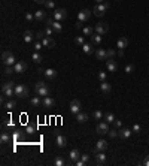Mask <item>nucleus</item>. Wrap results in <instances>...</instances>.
I'll return each instance as SVG.
<instances>
[{
  "instance_id": "obj_1",
  "label": "nucleus",
  "mask_w": 149,
  "mask_h": 166,
  "mask_svg": "<svg viewBox=\"0 0 149 166\" xmlns=\"http://www.w3.org/2000/svg\"><path fill=\"white\" fill-rule=\"evenodd\" d=\"M2 94L3 97L11 99L12 96H15V83L14 81H8L2 85Z\"/></svg>"
},
{
  "instance_id": "obj_2",
  "label": "nucleus",
  "mask_w": 149,
  "mask_h": 166,
  "mask_svg": "<svg viewBox=\"0 0 149 166\" xmlns=\"http://www.w3.org/2000/svg\"><path fill=\"white\" fill-rule=\"evenodd\" d=\"M17 61H18V60L15 58V55H14V52H12L11 49L2 52V63H3L5 66H15Z\"/></svg>"
},
{
  "instance_id": "obj_3",
  "label": "nucleus",
  "mask_w": 149,
  "mask_h": 166,
  "mask_svg": "<svg viewBox=\"0 0 149 166\" xmlns=\"http://www.w3.org/2000/svg\"><path fill=\"white\" fill-rule=\"evenodd\" d=\"M35 91H36V94L42 96V97L49 96V88H48V85L43 83V81H37L36 85H35Z\"/></svg>"
},
{
  "instance_id": "obj_4",
  "label": "nucleus",
  "mask_w": 149,
  "mask_h": 166,
  "mask_svg": "<svg viewBox=\"0 0 149 166\" xmlns=\"http://www.w3.org/2000/svg\"><path fill=\"white\" fill-rule=\"evenodd\" d=\"M15 96L20 99H26L29 96V87L24 84H15Z\"/></svg>"
},
{
  "instance_id": "obj_5",
  "label": "nucleus",
  "mask_w": 149,
  "mask_h": 166,
  "mask_svg": "<svg viewBox=\"0 0 149 166\" xmlns=\"http://www.w3.org/2000/svg\"><path fill=\"white\" fill-rule=\"evenodd\" d=\"M111 8V5L108 3V2H105V3H100V5H97L94 9H93V12H94V15H97V17H103L106 12H108V9Z\"/></svg>"
},
{
  "instance_id": "obj_6",
  "label": "nucleus",
  "mask_w": 149,
  "mask_h": 166,
  "mask_svg": "<svg viewBox=\"0 0 149 166\" xmlns=\"http://www.w3.org/2000/svg\"><path fill=\"white\" fill-rule=\"evenodd\" d=\"M45 24L49 26V27H52L55 33H61L63 32V24H60V21H55L54 18H46Z\"/></svg>"
},
{
  "instance_id": "obj_7",
  "label": "nucleus",
  "mask_w": 149,
  "mask_h": 166,
  "mask_svg": "<svg viewBox=\"0 0 149 166\" xmlns=\"http://www.w3.org/2000/svg\"><path fill=\"white\" fill-rule=\"evenodd\" d=\"M66 18H67V11L64 8H58L54 11V20L55 21H63Z\"/></svg>"
},
{
  "instance_id": "obj_8",
  "label": "nucleus",
  "mask_w": 149,
  "mask_h": 166,
  "mask_svg": "<svg viewBox=\"0 0 149 166\" xmlns=\"http://www.w3.org/2000/svg\"><path fill=\"white\" fill-rule=\"evenodd\" d=\"M91 15H93V12H91L90 9H82V11H79V14H78V21L87 23V21L91 18Z\"/></svg>"
},
{
  "instance_id": "obj_9",
  "label": "nucleus",
  "mask_w": 149,
  "mask_h": 166,
  "mask_svg": "<svg viewBox=\"0 0 149 166\" xmlns=\"http://www.w3.org/2000/svg\"><path fill=\"white\" fill-rule=\"evenodd\" d=\"M108 30H109V24H108V23L100 21V23H97V24L94 26V32L99 33V35H105V33H108Z\"/></svg>"
},
{
  "instance_id": "obj_10",
  "label": "nucleus",
  "mask_w": 149,
  "mask_h": 166,
  "mask_svg": "<svg viewBox=\"0 0 149 166\" xmlns=\"http://www.w3.org/2000/svg\"><path fill=\"white\" fill-rule=\"evenodd\" d=\"M14 70H15V74L23 75V74L27 70V63H26V61H23V60L17 61V63H15V66H14Z\"/></svg>"
},
{
  "instance_id": "obj_11",
  "label": "nucleus",
  "mask_w": 149,
  "mask_h": 166,
  "mask_svg": "<svg viewBox=\"0 0 149 166\" xmlns=\"http://www.w3.org/2000/svg\"><path fill=\"white\" fill-rule=\"evenodd\" d=\"M81 108H82V105H81V100H78V99H73L72 102H70V106H69V109H70V112L72 114H79L81 112Z\"/></svg>"
},
{
  "instance_id": "obj_12",
  "label": "nucleus",
  "mask_w": 149,
  "mask_h": 166,
  "mask_svg": "<svg viewBox=\"0 0 149 166\" xmlns=\"http://www.w3.org/2000/svg\"><path fill=\"white\" fill-rule=\"evenodd\" d=\"M109 123L108 121H100L99 124H97V133L99 135H108L109 133Z\"/></svg>"
},
{
  "instance_id": "obj_13",
  "label": "nucleus",
  "mask_w": 149,
  "mask_h": 166,
  "mask_svg": "<svg viewBox=\"0 0 149 166\" xmlns=\"http://www.w3.org/2000/svg\"><path fill=\"white\" fill-rule=\"evenodd\" d=\"M55 144H57L58 148H64L67 145V138L64 135H61V133H57L55 135Z\"/></svg>"
},
{
  "instance_id": "obj_14",
  "label": "nucleus",
  "mask_w": 149,
  "mask_h": 166,
  "mask_svg": "<svg viewBox=\"0 0 149 166\" xmlns=\"http://www.w3.org/2000/svg\"><path fill=\"white\" fill-rule=\"evenodd\" d=\"M39 72L43 74L45 78H48V80H55L57 78V70H54V69H39Z\"/></svg>"
},
{
  "instance_id": "obj_15",
  "label": "nucleus",
  "mask_w": 149,
  "mask_h": 166,
  "mask_svg": "<svg viewBox=\"0 0 149 166\" xmlns=\"http://www.w3.org/2000/svg\"><path fill=\"white\" fill-rule=\"evenodd\" d=\"M96 57H97V60H108V58H109L108 49H105V48H97V49H96Z\"/></svg>"
},
{
  "instance_id": "obj_16",
  "label": "nucleus",
  "mask_w": 149,
  "mask_h": 166,
  "mask_svg": "<svg viewBox=\"0 0 149 166\" xmlns=\"http://www.w3.org/2000/svg\"><path fill=\"white\" fill-rule=\"evenodd\" d=\"M42 105H43L45 108H54V106H55V100H54L51 96H45V97L42 99Z\"/></svg>"
},
{
  "instance_id": "obj_17",
  "label": "nucleus",
  "mask_w": 149,
  "mask_h": 166,
  "mask_svg": "<svg viewBox=\"0 0 149 166\" xmlns=\"http://www.w3.org/2000/svg\"><path fill=\"white\" fill-rule=\"evenodd\" d=\"M40 42H42L43 48H54V46H55V41H54L51 36H45Z\"/></svg>"
},
{
  "instance_id": "obj_18",
  "label": "nucleus",
  "mask_w": 149,
  "mask_h": 166,
  "mask_svg": "<svg viewBox=\"0 0 149 166\" xmlns=\"http://www.w3.org/2000/svg\"><path fill=\"white\" fill-rule=\"evenodd\" d=\"M128 38H125V36H122V38H119L118 42H116V48L118 49H125V48H128Z\"/></svg>"
},
{
  "instance_id": "obj_19",
  "label": "nucleus",
  "mask_w": 149,
  "mask_h": 166,
  "mask_svg": "<svg viewBox=\"0 0 149 166\" xmlns=\"http://www.w3.org/2000/svg\"><path fill=\"white\" fill-rule=\"evenodd\" d=\"M106 67H108L109 72H116V69H118V63H116V60L108 58V60H106Z\"/></svg>"
},
{
  "instance_id": "obj_20",
  "label": "nucleus",
  "mask_w": 149,
  "mask_h": 166,
  "mask_svg": "<svg viewBox=\"0 0 149 166\" xmlns=\"http://www.w3.org/2000/svg\"><path fill=\"white\" fill-rule=\"evenodd\" d=\"M96 163L97 165H105L106 163V154H105V151H99L96 154Z\"/></svg>"
},
{
  "instance_id": "obj_21",
  "label": "nucleus",
  "mask_w": 149,
  "mask_h": 166,
  "mask_svg": "<svg viewBox=\"0 0 149 166\" xmlns=\"http://www.w3.org/2000/svg\"><path fill=\"white\" fill-rule=\"evenodd\" d=\"M108 141H105V139H99L97 141V144H96V150L97 151H105L106 148H108Z\"/></svg>"
},
{
  "instance_id": "obj_22",
  "label": "nucleus",
  "mask_w": 149,
  "mask_h": 166,
  "mask_svg": "<svg viewBox=\"0 0 149 166\" xmlns=\"http://www.w3.org/2000/svg\"><path fill=\"white\" fill-rule=\"evenodd\" d=\"M46 18H48V15H46V12L45 11H36L35 12V20L36 21H46Z\"/></svg>"
},
{
  "instance_id": "obj_23",
  "label": "nucleus",
  "mask_w": 149,
  "mask_h": 166,
  "mask_svg": "<svg viewBox=\"0 0 149 166\" xmlns=\"http://www.w3.org/2000/svg\"><path fill=\"white\" fill-rule=\"evenodd\" d=\"M69 159H70L72 162H78V160L81 159V151L76 150V148H73V150L69 153Z\"/></svg>"
},
{
  "instance_id": "obj_24",
  "label": "nucleus",
  "mask_w": 149,
  "mask_h": 166,
  "mask_svg": "<svg viewBox=\"0 0 149 166\" xmlns=\"http://www.w3.org/2000/svg\"><path fill=\"white\" fill-rule=\"evenodd\" d=\"M102 36H103V35H99V33H96V32H94V33L90 36V38H91V43L99 46V45L102 43Z\"/></svg>"
},
{
  "instance_id": "obj_25",
  "label": "nucleus",
  "mask_w": 149,
  "mask_h": 166,
  "mask_svg": "<svg viewBox=\"0 0 149 166\" xmlns=\"http://www.w3.org/2000/svg\"><path fill=\"white\" fill-rule=\"evenodd\" d=\"M131 133H133V130H130V129H119V138H122V139H128L130 136H131Z\"/></svg>"
},
{
  "instance_id": "obj_26",
  "label": "nucleus",
  "mask_w": 149,
  "mask_h": 166,
  "mask_svg": "<svg viewBox=\"0 0 149 166\" xmlns=\"http://www.w3.org/2000/svg\"><path fill=\"white\" fill-rule=\"evenodd\" d=\"M100 90H102L105 94H109L112 91V85L109 83H106V81H102V84H100Z\"/></svg>"
},
{
  "instance_id": "obj_27",
  "label": "nucleus",
  "mask_w": 149,
  "mask_h": 166,
  "mask_svg": "<svg viewBox=\"0 0 149 166\" xmlns=\"http://www.w3.org/2000/svg\"><path fill=\"white\" fill-rule=\"evenodd\" d=\"M30 103H32L33 108H39V106L42 105V99H40V96H39V94H37V96H33L32 100H30Z\"/></svg>"
},
{
  "instance_id": "obj_28",
  "label": "nucleus",
  "mask_w": 149,
  "mask_h": 166,
  "mask_svg": "<svg viewBox=\"0 0 149 166\" xmlns=\"http://www.w3.org/2000/svg\"><path fill=\"white\" fill-rule=\"evenodd\" d=\"M82 51H84L85 54L91 55V54L94 52V49H93V43H87V42H85V43L82 45Z\"/></svg>"
},
{
  "instance_id": "obj_29",
  "label": "nucleus",
  "mask_w": 149,
  "mask_h": 166,
  "mask_svg": "<svg viewBox=\"0 0 149 166\" xmlns=\"http://www.w3.org/2000/svg\"><path fill=\"white\" fill-rule=\"evenodd\" d=\"M76 120H78V123H85V121H88V114L81 111L79 114H76Z\"/></svg>"
},
{
  "instance_id": "obj_30",
  "label": "nucleus",
  "mask_w": 149,
  "mask_h": 166,
  "mask_svg": "<svg viewBox=\"0 0 149 166\" xmlns=\"http://www.w3.org/2000/svg\"><path fill=\"white\" fill-rule=\"evenodd\" d=\"M32 60H33L35 63H37V64H39V63L43 60V57H42V54H40L39 51H35V52L32 54Z\"/></svg>"
},
{
  "instance_id": "obj_31",
  "label": "nucleus",
  "mask_w": 149,
  "mask_h": 166,
  "mask_svg": "<svg viewBox=\"0 0 149 166\" xmlns=\"http://www.w3.org/2000/svg\"><path fill=\"white\" fill-rule=\"evenodd\" d=\"M93 118H94V120H97V121H100V120H103V118H105V114H103L100 109H96V111L93 112Z\"/></svg>"
},
{
  "instance_id": "obj_32",
  "label": "nucleus",
  "mask_w": 149,
  "mask_h": 166,
  "mask_svg": "<svg viewBox=\"0 0 149 166\" xmlns=\"http://www.w3.org/2000/svg\"><path fill=\"white\" fill-rule=\"evenodd\" d=\"M33 39H35V36H33V33L27 30V32L24 33V42H26V43H32V42H33Z\"/></svg>"
},
{
  "instance_id": "obj_33",
  "label": "nucleus",
  "mask_w": 149,
  "mask_h": 166,
  "mask_svg": "<svg viewBox=\"0 0 149 166\" xmlns=\"http://www.w3.org/2000/svg\"><path fill=\"white\" fill-rule=\"evenodd\" d=\"M15 106H17V102H15V100H12V99H9V100H6V102H5V108H6V109H9V111H11V109H14Z\"/></svg>"
},
{
  "instance_id": "obj_34",
  "label": "nucleus",
  "mask_w": 149,
  "mask_h": 166,
  "mask_svg": "<svg viewBox=\"0 0 149 166\" xmlns=\"http://www.w3.org/2000/svg\"><path fill=\"white\" fill-rule=\"evenodd\" d=\"M115 120H116V118H115V115H113L112 112H106V114H105V121H108L109 124H111V123H113Z\"/></svg>"
},
{
  "instance_id": "obj_35",
  "label": "nucleus",
  "mask_w": 149,
  "mask_h": 166,
  "mask_svg": "<svg viewBox=\"0 0 149 166\" xmlns=\"http://www.w3.org/2000/svg\"><path fill=\"white\" fill-rule=\"evenodd\" d=\"M82 33H84V36H91V35L94 33V29H93V27H90V26H87V27H84Z\"/></svg>"
},
{
  "instance_id": "obj_36",
  "label": "nucleus",
  "mask_w": 149,
  "mask_h": 166,
  "mask_svg": "<svg viewBox=\"0 0 149 166\" xmlns=\"http://www.w3.org/2000/svg\"><path fill=\"white\" fill-rule=\"evenodd\" d=\"M9 133L8 132H2V136H0V141H2V144H6V142H9Z\"/></svg>"
},
{
  "instance_id": "obj_37",
  "label": "nucleus",
  "mask_w": 149,
  "mask_h": 166,
  "mask_svg": "<svg viewBox=\"0 0 149 166\" xmlns=\"http://www.w3.org/2000/svg\"><path fill=\"white\" fill-rule=\"evenodd\" d=\"M108 135H109V138H112V139H113V138H116V136H119V129H116V127H115V129H112V130H109V133H108Z\"/></svg>"
},
{
  "instance_id": "obj_38",
  "label": "nucleus",
  "mask_w": 149,
  "mask_h": 166,
  "mask_svg": "<svg viewBox=\"0 0 149 166\" xmlns=\"http://www.w3.org/2000/svg\"><path fill=\"white\" fill-rule=\"evenodd\" d=\"M43 33H45V36H52L55 32H54V29H52V27H49V26H45V32H43Z\"/></svg>"
},
{
  "instance_id": "obj_39",
  "label": "nucleus",
  "mask_w": 149,
  "mask_h": 166,
  "mask_svg": "<svg viewBox=\"0 0 149 166\" xmlns=\"http://www.w3.org/2000/svg\"><path fill=\"white\" fill-rule=\"evenodd\" d=\"M15 70H14V66H5V69H3V74L5 75H12Z\"/></svg>"
},
{
  "instance_id": "obj_40",
  "label": "nucleus",
  "mask_w": 149,
  "mask_h": 166,
  "mask_svg": "<svg viewBox=\"0 0 149 166\" xmlns=\"http://www.w3.org/2000/svg\"><path fill=\"white\" fill-rule=\"evenodd\" d=\"M43 5H45V8H46V9H54V8H55V3H54V0H46Z\"/></svg>"
},
{
  "instance_id": "obj_41",
  "label": "nucleus",
  "mask_w": 149,
  "mask_h": 166,
  "mask_svg": "<svg viewBox=\"0 0 149 166\" xmlns=\"http://www.w3.org/2000/svg\"><path fill=\"white\" fill-rule=\"evenodd\" d=\"M64 163H66V162H64L63 157H57V159L54 160V165L55 166H64Z\"/></svg>"
},
{
  "instance_id": "obj_42",
  "label": "nucleus",
  "mask_w": 149,
  "mask_h": 166,
  "mask_svg": "<svg viewBox=\"0 0 149 166\" xmlns=\"http://www.w3.org/2000/svg\"><path fill=\"white\" fill-rule=\"evenodd\" d=\"M74 42H76L78 45L82 46V45L85 43V38H84V36H76V38H74Z\"/></svg>"
},
{
  "instance_id": "obj_43",
  "label": "nucleus",
  "mask_w": 149,
  "mask_h": 166,
  "mask_svg": "<svg viewBox=\"0 0 149 166\" xmlns=\"http://www.w3.org/2000/svg\"><path fill=\"white\" fill-rule=\"evenodd\" d=\"M133 70H134V66H133V64H127V66H125V74H127V75L133 74Z\"/></svg>"
},
{
  "instance_id": "obj_44",
  "label": "nucleus",
  "mask_w": 149,
  "mask_h": 166,
  "mask_svg": "<svg viewBox=\"0 0 149 166\" xmlns=\"http://www.w3.org/2000/svg\"><path fill=\"white\" fill-rule=\"evenodd\" d=\"M26 132L32 135V133H35V132H36V127H35L33 124H29V126H27V129H26Z\"/></svg>"
},
{
  "instance_id": "obj_45",
  "label": "nucleus",
  "mask_w": 149,
  "mask_h": 166,
  "mask_svg": "<svg viewBox=\"0 0 149 166\" xmlns=\"http://www.w3.org/2000/svg\"><path fill=\"white\" fill-rule=\"evenodd\" d=\"M42 48H43L42 42H40V41H36V42H35V49H36V51H40Z\"/></svg>"
},
{
  "instance_id": "obj_46",
  "label": "nucleus",
  "mask_w": 149,
  "mask_h": 166,
  "mask_svg": "<svg viewBox=\"0 0 149 166\" xmlns=\"http://www.w3.org/2000/svg\"><path fill=\"white\" fill-rule=\"evenodd\" d=\"M26 20L30 23V21H33V20H35V15H33L32 12H27V14H26Z\"/></svg>"
},
{
  "instance_id": "obj_47",
  "label": "nucleus",
  "mask_w": 149,
  "mask_h": 166,
  "mask_svg": "<svg viewBox=\"0 0 149 166\" xmlns=\"http://www.w3.org/2000/svg\"><path fill=\"white\" fill-rule=\"evenodd\" d=\"M106 77H108V75H106V72H103V70H102V72H99V80H100V81H106Z\"/></svg>"
},
{
  "instance_id": "obj_48",
  "label": "nucleus",
  "mask_w": 149,
  "mask_h": 166,
  "mask_svg": "<svg viewBox=\"0 0 149 166\" xmlns=\"http://www.w3.org/2000/svg\"><path fill=\"white\" fill-rule=\"evenodd\" d=\"M134 133H140V130H142V127H140V124H134L133 126V129H131Z\"/></svg>"
},
{
  "instance_id": "obj_49",
  "label": "nucleus",
  "mask_w": 149,
  "mask_h": 166,
  "mask_svg": "<svg viewBox=\"0 0 149 166\" xmlns=\"http://www.w3.org/2000/svg\"><path fill=\"white\" fill-rule=\"evenodd\" d=\"M113 126H115L116 129H121V127H122V121H121V120H115V121H113Z\"/></svg>"
},
{
  "instance_id": "obj_50",
  "label": "nucleus",
  "mask_w": 149,
  "mask_h": 166,
  "mask_svg": "<svg viewBox=\"0 0 149 166\" xmlns=\"http://www.w3.org/2000/svg\"><path fill=\"white\" fill-rule=\"evenodd\" d=\"M108 55H109V58H112V57L115 55V49H112V48H109V49H108Z\"/></svg>"
},
{
  "instance_id": "obj_51",
  "label": "nucleus",
  "mask_w": 149,
  "mask_h": 166,
  "mask_svg": "<svg viewBox=\"0 0 149 166\" xmlns=\"http://www.w3.org/2000/svg\"><path fill=\"white\" fill-rule=\"evenodd\" d=\"M37 39H39V41H42V39H43V38H45V33H43V32H39V33H37V36H36Z\"/></svg>"
},
{
  "instance_id": "obj_52",
  "label": "nucleus",
  "mask_w": 149,
  "mask_h": 166,
  "mask_svg": "<svg viewBox=\"0 0 149 166\" xmlns=\"http://www.w3.org/2000/svg\"><path fill=\"white\" fill-rule=\"evenodd\" d=\"M143 165H145V166H149V156H146V159L143 160Z\"/></svg>"
},
{
  "instance_id": "obj_53",
  "label": "nucleus",
  "mask_w": 149,
  "mask_h": 166,
  "mask_svg": "<svg viewBox=\"0 0 149 166\" xmlns=\"http://www.w3.org/2000/svg\"><path fill=\"white\" fill-rule=\"evenodd\" d=\"M46 0H35V3H39V5H43Z\"/></svg>"
},
{
  "instance_id": "obj_54",
  "label": "nucleus",
  "mask_w": 149,
  "mask_h": 166,
  "mask_svg": "<svg viewBox=\"0 0 149 166\" xmlns=\"http://www.w3.org/2000/svg\"><path fill=\"white\" fill-rule=\"evenodd\" d=\"M81 24H82V23H81V21H78V23L74 24V27H76V29H81Z\"/></svg>"
},
{
  "instance_id": "obj_55",
  "label": "nucleus",
  "mask_w": 149,
  "mask_h": 166,
  "mask_svg": "<svg viewBox=\"0 0 149 166\" xmlns=\"http://www.w3.org/2000/svg\"><path fill=\"white\" fill-rule=\"evenodd\" d=\"M118 55H119V57H124V49H119V52H118Z\"/></svg>"
},
{
  "instance_id": "obj_56",
  "label": "nucleus",
  "mask_w": 149,
  "mask_h": 166,
  "mask_svg": "<svg viewBox=\"0 0 149 166\" xmlns=\"http://www.w3.org/2000/svg\"><path fill=\"white\" fill-rule=\"evenodd\" d=\"M97 2V5H100V3H105V0H96Z\"/></svg>"
}]
</instances>
